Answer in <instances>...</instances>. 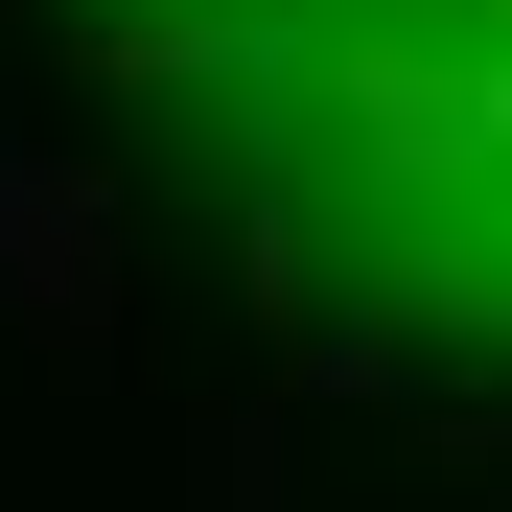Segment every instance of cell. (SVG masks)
Segmentation results:
<instances>
[{
	"label": "cell",
	"mask_w": 512,
	"mask_h": 512,
	"mask_svg": "<svg viewBox=\"0 0 512 512\" xmlns=\"http://www.w3.org/2000/svg\"><path fill=\"white\" fill-rule=\"evenodd\" d=\"M0 303H24L47 350H94V326H117V187H94V163H47V140H0Z\"/></svg>",
	"instance_id": "1"
}]
</instances>
